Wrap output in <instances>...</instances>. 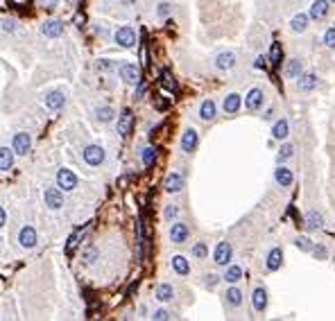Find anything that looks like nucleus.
Listing matches in <instances>:
<instances>
[{"instance_id": "bf43d9fd", "label": "nucleus", "mask_w": 335, "mask_h": 321, "mask_svg": "<svg viewBox=\"0 0 335 321\" xmlns=\"http://www.w3.org/2000/svg\"><path fill=\"white\" fill-rule=\"evenodd\" d=\"M331 2H335V0H331Z\"/></svg>"}, {"instance_id": "7ed1b4c3", "label": "nucleus", "mask_w": 335, "mask_h": 321, "mask_svg": "<svg viewBox=\"0 0 335 321\" xmlns=\"http://www.w3.org/2000/svg\"><path fill=\"white\" fill-rule=\"evenodd\" d=\"M231 258H233V247H231V242H227V240L217 242L215 251H213V262L220 265V267H227L231 262Z\"/></svg>"}, {"instance_id": "6e6552de", "label": "nucleus", "mask_w": 335, "mask_h": 321, "mask_svg": "<svg viewBox=\"0 0 335 321\" xmlns=\"http://www.w3.org/2000/svg\"><path fill=\"white\" fill-rule=\"evenodd\" d=\"M197 145H199V134L193 127H188V129L181 134V152L184 154H193V152L197 150Z\"/></svg>"}, {"instance_id": "412c9836", "label": "nucleus", "mask_w": 335, "mask_h": 321, "mask_svg": "<svg viewBox=\"0 0 335 321\" xmlns=\"http://www.w3.org/2000/svg\"><path fill=\"white\" fill-rule=\"evenodd\" d=\"M163 188H165V192L177 195V192H181V188H184V177H181L179 172H170L163 181Z\"/></svg>"}, {"instance_id": "de8ad7c7", "label": "nucleus", "mask_w": 335, "mask_h": 321, "mask_svg": "<svg viewBox=\"0 0 335 321\" xmlns=\"http://www.w3.org/2000/svg\"><path fill=\"white\" fill-rule=\"evenodd\" d=\"M310 251H313V256L319 258V260H324V258H326V249H324L322 244H317V247L313 244V249H310Z\"/></svg>"}, {"instance_id": "4c0bfd02", "label": "nucleus", "mask_w": 335, "mask_h": 321, "mask_svg": "<svg viewBox=\"0 0 335 321\" xmlns=\"http://www.w3.org/2000/svg\"><path fill=\"white\" fill-rule=\"evenodd\" d=\"M141 158H143V163L147 165V168H150L152 163H154V158H157V147H145L143 150V154H141Z\"/></svg>"}, {"instance_id": "a878e982", "label": "nucleus", "mask_w": 335, "mask_h": 321, "mask_svg": "<svg viewBox=\"0 0 335 321\" xmlns=\"http://www.w3.org/2000/svg\"><path fill=\"white\" fill-rule=\"evenodd\" d=\"M308 23H310V16L308 14H295L292 20H290V30L297 34H303L308 30Z\"/></svg>"}, {"instance_id": "09e8293b", "label": "nucleus", "mask_w": 335, "mask_h": 321, "mask_svg": "<svg viewBox=\"0 0 335 321\" xmlns=\"http://www.w3.org/2000/svg\"><path fill=\"white\" fill-rule=\"evenodd\" d=\"M265 66H267V57H265V54H258L256 61H254V68H265Z\"/></svg>"}, {"instance_id": "c756f323", "label": "nucleus", "mask_w": 335, "mask_h": 321, "mask_svg": "<svg viewBox=\"0 0 335 321\" xmlns=\"http://www.w3.org/2000/svg\"><path fill=\"white\" fill-rule=\"evenodd\" d=\"M14 154H16V152H14L12 147H0V172L12 170V165H14Z\"/></svg>"}, {"instance_id": "c03bdc74", "label": "nucleus", "mask_w": 335, "mask_h": 321, "mask_svg": "<svg viewBox=\"0 0 335 321\" xmlns=\"http://www.w3.org/2000/svg\"><path fill=\"white\" fill-rule=\"evenodd\" d=\"M177 215H179V206H175V203H170V206H165L163 217L168 220V222H172V220H175Z\"/></svg>"}, {"instance_id": "39448f33", "label": "nucleus", "mask_w": 335, "mask_h": 321, "mask_svg": "<svg viewBox=\"0 0 335 321\" xmlns=\"http://www.w3.org/2000/svg\"><path fill=\"white\" fill-rule=\"evenodd\" d=\"M236 66H238L236 52H231V50H222V52L215 54V68L220 72H229V70H233Z\"/></svg>"}, {"instance_id": "79ce46f5", "label": "nucleus", "mask_w": 335, "mask_h": 321, "mask_svg": "<svg viewBox=\"0 0 335 321\" xmlns=\"http://www.w3.org/2000/svg\"><path fill=\"white\" fill-rule=\"evenodd\" d=\"M170 14H172V5H170V2H159V5H157V16H159V18H168Z\"/></svg>"}, {"instance_id": "4be33fe9", "label": "nucleus", "mask_w": 335, "mask_h": 321, "mask_svg": "<svg viewBox=\"0 0 335 321\" xmlns=\"http://www.w3.org/2000/svg\"><path fill=\"white\" fill-rule=\"evenodd\" d=\"M243 276H245L243 267H240V265H231V262H229V265L224 267L222 281H224V283H229V285H236V283L243 281Z\"/></svg>"}, {"instance_id": "393cba45", "label": "nucleus", "mask_w": 335, "mask_h": 321, "mask_svg": "<svg viewBox=\"0 0 335 321\" xmlns=\"http://www.w3.org/2000/svg\"><path fill=\"white\" fill-rule=\"evenodd\" d=\"M154 299L161 303H170L172 299H175V287H172L170 283H161V285H157V289H154Z\"/></svg>"}, {"instance_id": "7c9ffc66", "label": "nucleus", "mask_w": 335, "mask_h": 321, "mask_svg": "<svg viewBox=\"0 0 335 321\" xmlns=\"http://www.w3.org/2000/svg\"><path fill=\"white\" fill-rule=\"evenodd\" d=\"M172 269L179 276H188L191 274V262L186 260L184 256H172Z\"/></svg>"}, {"instance_id": "4468645a", "label": "nucleus", "mask_w": 335, "mask_h": 321, "mask_svg": "<svg viewBox=\"0 0 335 321\" xmlns=\"http://www.w3.org/2000/svg\"><path fill=\"white\" fill-rule=\"evenodd\" d=\"M46 206L50 210H59L64 206V190L57 188H46Z\"/></svg>"}, {"instance_id": "2f4dec72", "label": "nucleus", "mask_w": 335, "mask_h": 321, "mask_svg": "<svg viewBox=\"0 0 335 321\" xmlns=\"http://www.w3.org/2000/svg\"><path fill=\"white\" fill-rule=\"evenodd\" d=\"M301 72H303L301 59H288V64H285V75H288L290 79H299Z\"/></svg>"}, {"instance_id": "6e6d98bb", "label": "nucleus", "mask_w": 335, "mask_h": 321, "mask_svg": "<svg viewBox=\"0 0 335 321\" xmlns=\"http://www.w3.org/2000/svg\"><path fill=\"white\" fill-rule=\"evenodd\" d=\"M5 222H7V213H5V208L0 206V229L5 226Z\"/></svg>"}, {"instance_id": "ea45409f", "label": "nucleus", "mask_w": 335, "mask_h": 321, "mask_svg": "<svg viewBox=\"0 0 335 321\" xmlns=\"http://www.w3.org/2000/svg\"><path fill=\"white\" fill-rule=\"evenodd\" d=\"M86 231H88V226H84V229H79L77 233H72L71 237H68V244H66V251H71L72 247H75V244L79 242V240H82V237L86 236Z\"/></svg>"}, {"instance_id": "603ef678", "label": "nucleus", "mask_w": 335, "mask_h": 321, "mask_svg": "<svg viewBox=\"0 0 335 321\" xmlns=\"http://www.w3.org/2000/svg\"><path fill=\"white\" fill-rule=\"evenodd\" d=\"M9 5H14V7H27V5H30V0H9Z\"/></svg>"}, {"instance_id": "37998d69", "label": "nucleus", "mask_w": 335, "mask_h": 321, "mask_svg": "<svg viewBox=\"0 0 335 321\" xmlns=\"http://www.w3.org/2000/svg\"><path fill=\"white\" fill-rule=\"evenodd\" d=\"M152 319L154 321H165V319H172V312L170 310H165V308H159L152 312Z\"/></svg>"}, {"instance_id": "bb28decb", "label": "nucleus", "mask_w": 335, "mask_h": 321, "mask_svg": "<svg viewBox=\"0 0 335 321\" xmlns=\"http://www.w3.org/2000/svg\"><path fill=\"white\" fill-rule=\"evenodd\" d=\"M217 116V106L213 100H204L202 104H199V118L204 120V122H211V120Z\"/></svg>"}, {"instance_id": "9d476101", "label": "nucleus", "mask_w": 335, "mask_h": 321, "mask_svg": "<svg viewBox=\"0 0 335 321\" xmlns=\"http://www.w3.org/2000/svg\"><path fill=\"white\" fill-rule=\"evenodd\" d=\"M36 242H39V236H36V229L34 226H23V229L18 231V244L23 247V249H32V247H36Z\"/></svg>"}, {"instance_id": "e433bc0d", "label": "nucleus", "mask_w": 335, "mask_h": 321, "mask_svg": "<svg viewBox=\"0 0 335 321\" xmlns=\"http://www.w3.org/2000/svg\"><path fill=\"white\" fill-rule=\"evenodd\" d=\"M322 41H324V46L329 48V50H335V25L326 27V32H324Z\"/></svg>"}, {"instance_id": "0eeeda50", "label": "nucleus", "mask_w": 335, "mask_h": 321, "mask_svg": "<svg viewBox=\"0 0 335 321\" xmlns=\"http://www.w3.org/2000/svg\"><path fill=\"white\" fill-rule=\"evenodd\" d=\"M57 186H59L64 192H71L77 188V177H75V172L68 170V168H61L57 172Z\"/></svg>"}, {"instance_id": "20e7f679", "label": "nucleus", "mask_w": 335, "mask_h": 321, "mask_svg": "<svg viewBox=\"0 0 335 321\" xmlns=\"http://www.w3.org/2000/svg\"><path fill=\"white\" fill-rule=\"evenodd\" d=\"M113 41H116L120 48H134L136 46V32H134V27H129V25L118 27L116 34H113Z\"/></svg>"}, {"instance_id": "5701e85b", "label": "nucleus", "mask_w": 335, "mask_h": 321, "mask_svg": "<svg viewBox=\"0 0 335 321\" xmlns=\"http://www.w3.org/2000/svg\"><path fill=\"white\" fill-rule=\"evenodd\" d=\"M41 32L46 34L48 39H59L61 34H64V23L61 20H46L41 25Z\"/></svg>"}, {"instance_id": "3c124183", "label": "nucleus", "mask_w": 335, "mask_h": 321, "mask_svg": "<svg viewBox=\"0 0 335 321\" xmlns=\"http://www.w3.org/2000/svg\"><path fill=\"white\" fill-rule=\"evenodd\" d=\"M95 256H98V251H95V249H88V251L84 253V260H86V262H93V258H95Z\"/></svg>"}, {"instance_id": "c9c22d12", "label": "nucleus", "mask_w": 335, "mask_h": 321, "mask_svg": "<svg viewBox=\"0 0 335 321\" xmlns=\"http://www.w3.org/2000/svg\"><path fill=\"white\" fill-rule=\"evenodd\" d=\"M161 86H163L165 91H170V93H177V82H175V79H172V75L168 70L163 72V75H161Z\"/></svg>"}, {"instance_id": "a211bd4d", "label": "nucleus", "mask_w": 335, "mask_h": 321, "mask_svg": "<svg viewBox=\"0 0 335 321\" xmlns=\"http://www.w3.org/2000/svg\"><path fill=\"white\" fill-rule=\"evenodd\" d=\"M267 303H269L267 289H265L263 285H258V287L254 289V294H251V305H254L256 312H265V310H267Z\"/></svg>"}, {"instance_id": "49530a36", "label": "nucleus", "mask_w": 335, "mask_h": 321, "mask_svg": "<svg viewBox=\"0 0 335 321\" xmlns=\"http://www.w3.org/2000/svg\"><path fill=\"white\" fill-rule=\"evenodd\" d=\"M220 278H222V276L206 274V276H204V285H206V287H215V285H217V281H220Z\"/></svg>"}, {"instance_id": "2eb2a0df", "label": "nucleus", "mask_w": 335, "mask_h": 321, "mask_svg": "<svg viewBox=\"0 0 335 321\" xmlns=\"http://www.w3.org/2000/svg\"><path fill=\"white\" fill-rule=\"evenodd\" d=\"M292 181H295V174H292V170L279 163V168L274 170V184L279 186V188H290V186H292Z\"/></svg>"}, {"instance_id": "473e14b6", "label": "nucleus", "mask_w": 335, "mask_h": 321, "mask_svg": "<svg viewBox=\"0 0 335 321\" xmlns=\"http://www.w3.org/2000/svg\"><path fill=\"white\" fill-rule=\"evenodd\" d=\"M281 57H283V48H281V43H272V50H269V57H267V61L274 68H279L281 66Z\"/></svg>"}, {"instance_id": "aec40b11", "label": "nucleus", "mask_w": 335, "mask_h": 321, "mask_svg": "<svg viewBox=\"0 0 335 321\" xmlns=\"http://www.w3.org/2000/svg\"><path fill=\"white\" fill-rule=\"evenodd\" d=\"M240 106H243V98L238 95V93H229L227 98L222 100V111L227 116H236L240 111Z\"/></svg>"}, {"instance_id": "1a4fd4ad", "label": "nucleus", "mask_w": 335, "mask_h": 321, "mask_svg": "<svg viewBox=\"0 0 335 321\" xmlns=\"http://www.w3.org/2000/svg\"><path fill=\"white\" fill-rule=\"evenodd\" d=\"M191 237V229L184 222H172L170 226V242L172 244H184Z\"/></svg>"}, {"instance_id": "423d86ee", "label": "nucleus", "mask_w": 335, "mask_h": 321, "mask_svg": "<svg viewBox=\"0 0 335 321\" xmlns=\"http://www.w3.org/2000/svg\"><path fill=\"white\" fill-rule=\"evenodd\" d=\"M118 75L125 84H132V86L141 84V70H138V66H134V64H120Z\"/></svg>"}, {"instance_id": "4d7b16f0", "label": "nucleus", "mask_w": 335, "mask_h": 321, "mask_svg": "<svg viewBox=\"0 0 335 321\" xmlns=\"http://www.w3.org/2000/svg\"><path fill=\"white\" fill-rule=\"evenodd\" d=\"M120 2H125V5H132V2H136V0H120Z\"/></svg>"}, {"instance_id": "72a5a7b5", "label": "nucleus", "mask_w": 335, "mask_h": 321, "mask_svg": "<svg viewBox=\"0 0 335 321\" xmlns=\"http://www.w3.org/2000/svg\"><path fill=\"white\" fill-rule=\"evenodd\" d=\"M95 118H98L100 122H111V120L116 118V111H113L111 106H98V109H95Z\"/></svg>"}, {"instance_id": "13d9d810", "label": "nucleus", "mask_w": 335, "mask_h": 321, "mask_svg": "<svg viewBox=\"0 0 335 321\" xmlns=\"http://www.w3.org/2000/svg\"><path fill=\"white\" fill-rule=\"evenodd\" d=\"M68 2H77V0H68Z\"/></svg>"}, {"instance_id": "c85d7f7f", "label": "nucleus", "mask_w": 335, "mask_h": 321, "mask_svg": "<svg viewBox=\"0 0 335 321\" xmlns=\"http://www.w3.org/2000/svg\"><path fill=\"white\" fill-rule=\"evenodd\" d=\"M288 136H290V125H288V120H285V118L276 120L274 127H272V138H274V140H285Z\"/></svg>"}, {"instance_id": "a18cd8bd", "label": "nucleus", "mask_w": 335, "mask_h": 321, "mask_svg": "<svg viewBox=\"0 0 335 321\" xmlns=\"http://www.w3.org/2000/svg\"><path fill=\"white\" fill-rule=\"evenodd\" d=\"M95 68H98V70H102V72H111L113 68H116V64H113V61H109V59H100L98 64H95Z\"/></svg>"}, {"instance_id": "ddd939ff", "label": "nucleus", "mask_w": 335, "mask_h": 321, "mask_svg": "<svg viewBox=\"0 0 335 321\" xmlns=\"http://www.w3.org/2000/svg\"><path fill=\"white\" fill-rule=\"evenodd\" d=\"M222 299H224V305H227V308H240L243 301H245V294H243V289L240 287L231 285V287L222 294Z\"/></svg>"}, {"instance_id": "f704fd0d", "label": "nucleus", "mask_w": 335, "mask_h": 321, "mask_svg": "<svg viewBox=\"0 0 335 321\" xmlns=\"http://www.w3.org/2000/svg\"><path fill=\"white\" fill-rule=\"evenodd\" d=\"M292 154H295V147L290 143L281 145V150H279V154H276V163H285L288 158H292Z\"/></svg>"}, {"instance_id": "f3484780", "label": "nucleus", "mask_w": 335, "mask_h": 321, "mask_svg": "<svg viewBox=\"0 0 335 321\" xmlns=\"http://www.w3.org/2000/svg\"><path fill=\"white\" fill-rule=\"evenodd\" d=\"M283 265V249L281 247H272L267 251V256H265V267L267 271H276V269H281Z\"/></svg>"}, {"instance_id": "a19ab883", "label": "nucleus", "mask_w": 335, "mask_h": 321, "mask_svg": "<svg viewBox=\"0 0 335 321\" xmlns=\"http://www.w3.org/2000/svg\"><path fill=\"white\" fill-rule=\"evenodd\" d=\"M193 256L197 258V260H204V258L209 256V247H206V242H197L195 247H193Z\"/></svg>"}, {"instance_id": "b1692460", "label": "nucleus", "mask_w": 335, "mask_h": 321, "mask_svg": "<svg viewBox=\"0 0 335 321\" xmlns=\"http://www.w3.org/2000/svg\"><path fill=\"white\" fill-rule=\"evenodd\" d=\"M132 127H134V116L129 109H125V111L118 116V134L120 136H129Z\"/></svg>"}, {"instance_id": "58836bf2", "label": "nucleus", "mask_w": 335, "mask_h": 321, "mask_svg": "<svg viewBox=\"0 0 335 321\" xmlns=\"http://www.w3.org/2000/svg\"><path fill=\"white\" fill-rule=\"evenodd\" d=\"M295 247L297 249H301V251H310L313 249V240L306 236H297L295 237Z\"/></svg>"}, {"instance_id": "f257e3e1", "label": "nucleus", "mask_w": 335, "mask_h": 321, "mask_svg": "<svg viewBox=\"0 0 335 321\" xmlns=\"http://www.w3.org/2000/svg\"><path fill=\"white\" fill-rule=\"evenodd\" d=\"M263 106H265V93H263V88H258V86L249 88V91H247V95H245V109H247V111H261Z\"/></svg>"}, {"instance_id": "dca6fc26", "label": "nucleus", "mask_w": 335, "mask_h": 321, "mask_svg": "<svg viewBox=\"0 0 335 321\" xmlns=\"http://www.w3.org/2000/svg\"><path fill=\"white\" fill-rule=\"evenodd\" d=\"M317 86H319V77H317L315 72H301V77L297 79V88L301 93L315 91Z\"/></svg>"}, {"instance_id": "f8f14e48", "label": "nucleus", "mask_w": 335, "mask_h": 321, "mask_svg": "<svg viewBox=\"0 0 335 321\" xmlns=\"http://www.w3.org/2000/svg\"><path fill=\"white\" fill-rule=\"evenodd\" d=\"M331 12V0H315L313 5L308 7V16L310 20H322L326 18Z\"/></svg>"}, {"instance_id": "f03ea898", "label": "nucleus", "mask_w": 335, "mask_h": 321, "mask_svg": "<svg viewBox=\"0 0 335 321\" xmlns=\"http://www.w3.org/2000/svg\"><path fill=\"white\" fill-rule=\"evenodd\" d=\"M82 156H84V163L86 165H91V168H98V165L105 163V150L100 147V145H86L84 152H82Z\"/></svg>"}, {"instance_id": "6ab92c4d", "label": "nucleus", "mask_w": 335, "mask_h": 321, "mask_svg": "<svg viewBox=\"0 0 335 321\" xmlns=\"http://www.w3.org/2000/svg\"><path fill=\"white\" fill-rule=\"evenodd\" d=\"M46 106L50 111H61L66 106V93L64 91H50L46 95Z\"/></svg>"}, {"instance_id": "9b49d317", "label": "nucleus", "mask_w": 335, "mask_h": 321, "mask_svg": "<svg viewBox=\"0 0 335 321\" xmlns=\"http://www.w3.org/2000/svg\"><path fill=\"white\" fill-rule=\"evenodd\" d=\"M30 147H32V136L25 134V131H20V134H16L12 138V150L16 154H20V156H25L27 152H30Z\"/></svg>"}, {"instance_id": "cd10ccee", "label": "nucleus", "mask_w": 335, "mask_h": 321, "mask_svg": "<svg viewBox=\"0 0 335 321\" xmlns=\"http://www.w3.org/2000/svg\"><path fill=\"white\" fill-rule=\"evenodd\" d=\"M303 222H306V229L317 231V229H322V226H324V217H322L319 210H308L306 217H303Z\"/></svg>"}, {"instance_id": "8fccbe9b", "label": "nucleus", "mask_w": 335, "mask_h": 321, "mask_svg": "<svg viewBox=\"0 0 335 321\" xmlns=\"http://www.w3.org/2000/svg\"><path fill=\"white\" fill-rule=\"evenodd\" d=\"M39 2L46 7V9H54V7L59 5V0H39Z\"/></svg>"}, {"instance_id": "864d4df0", "label": "nucleus", "mask_w": 335, "mask_h": 321, "mask_svg": "<svg viewBox=\"0 0 335 321\" xmlns=\"http://www.w3.org/2000/svg\"><path fill=\"white\" fill-rule=\"evenodd\" d=\"M157 109L159 111H165L168 109V100H157Z\"/></svg>"}, {"instance_id": "5fc2aeb1", "label": "nucleus", "mask_w": 335, "mask_h": 321, "mask_svg": "<svg viewBox=\"0 0 335 321\" xmlns=\"http://www.w3.org/2000/svg\"><path fill=\"white\" fill-rule=\"evenodd\" d=\"M2 27H5V30H7V32H12V30H14V20H9V18H5V20H2Z\"/></svg>"}]
</instances>
